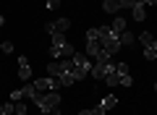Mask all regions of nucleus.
<instances>
[{
  "mask_svg": "<svg viewBox=\"0 0 157 115\" xmlns=\"http://www.w3.org/2000/svg\"><path fill=\"white\" fill-rule=\"evenodd\" d=\"M76 50L63 34H52V47H50V58H73Z\"/></svg>",
  "mask_w": 157,
  "mask_h": 115,
  "instance_id": "obj_1",
  "label": "nucleus"
},
{
  "mask_svg": "<svg viewBox=\"0 0 157 115\" xmlns=\"http://www.w3.org/2000/svg\"><path fill=\"white\" fill-rule=\"evenodd\" d=\"M34 105H37L42 113H55L58 105H60V94L58 92H37V97H34Z\"/></svg>",
  "mask_w": 157,
  "mask_h": 115,
  "instance_id": "obj_2",
  "label": "nucleus"
},
{
  "mask_svg": "<svg viewBox=\"0 0 157 115\" xmlns=\"http://www.w3.org/2000/svg\"><path fill=\"white\" fill-rule=\"evenodd\" d=\"M97 32H100V42H102V50H107L110 55H115L118 50H121V39H118V34L113 32L110 26H100Z\"/></svg>",
  "mask_w": 157,
  "mask_h": 115,
  "instance_id": "obj_3",
  "label": "nucleus"
},
{
  "mask_svg": "<svg viewBox=\"0 0 157 115\" xmlns=\"http://www.w3.org/2000/svg\"><path fill=\"white\" fill-rule=\"evenodd\" d=\"M71 60H73V76H76V79H84V76H89V71H92V63H89V58H84V55L78 52V55H73Z\"/></svg>",
  "mask_w": 157,
  "mask_h": 115,
  "instance_id": "obj_4",
  "label": "nucleus"
},
{
  "mask_svg": "<svg viewBox=\"0 0 157 115\" xmlns=\"http://www.w3.org/2000/svg\"><path fill=\"white\" fill-rule=\"evenodd\" d=\"M68 29H71V18H58V21H47L45 24L47 34H66Z\"/></svg>",
  "mask_w": 157,
  "mask_h": 115,
  "instance_id": "obj_5",
  "label": "nucleus"
},
{
  "mask_svg": "<svg viewBox=\"0 0 157 115\" xmlns=\"http://www.w3.org/2000/svg\"><path fill=\"white\" fill-rule=\"evenodd\" d=\"M34 89H37V92H58V79H52V76L37 79V81H34Z\"/></svg>",
  "mask_w": 157,
  "mask_h": 115,
  "instance_id": "obj_6",
  "label": "nucleus"
},
{
  "mask_svg": "<svg viewBox=\"0 0 157 115\" xmlns=\"http://www.w3.org/2000/svg\"><path fill=\"white\" fill-rule=\"evenodd\" d=\"M115 105H118V97H115V94H107V97L100 102V107H94V110H97V115H107Z\"/></svg>",
  "mask_w": 157,
  "mask_h": 115,
  "instance_id": "obj_7",
  "label": "nucleus"
},
{
  "mask_svg": "<svg viewBox=\"0 0 157 115\" xmlns=\"http://www.w3.org/2000/svg\"><path fill=\"white\" fill-rule=\"evenodd\" d=\"M18 79H21V81H29V79H32V66H29L26 55L18 58Z\"/></svg>",
  "mask_w": 157,
  "mask_h": 115,
  "instance_id": "obj_8",
  "label": "nucleus"
},
{
  "mask_svg": "<svg viewBox=\"0 0 157 115\" xmlns=\"http://www.w3.org/2000/svg\"><path fill=\"white\" fill-rule=\"evenodd\" d=\"M136 39H141V44H144V47L157 50V37H155V34H149V32H141V34H136Z\"/></svg>",
  "mask_w": 157,
  "mask_h": 115,
  "instance_id": "obj_9",
  "label": "nucleus"
},
{
  "mask_svg": "<svg viewBox=\"0 0 157 115\" xmlns=\"http://www.w3.org/2000/svg\"><path fill=\"white\" fill-rule=\"evenodd\" d=\"M102 50V42L100 39H86V58H97Z\"/></svg>",
  "mask_w": 157,
  "mask_h": 115,
  "instance_id": "obj_10",
  "label": "nucleus"
},
{
  "mask_svg": "<svg viewBox=\"0 0 157 115\" xmlns=\"http://www.w3.org/2000/svg\"><path fill=\"white\" fill-rule=\"evenodd\" d=\"M118 39H121V47H134L136 44V34L128 32V29H126L123 34H118Z\"/></svg>",
  "mask_w": 157,
  "mask_h": 115,
  "instance_id": "obj_11",
  "label": "nucleus"
},
{
  "mask_svg": "<svg viewBox=\"0 0 157 115\" xmlns=\"http://www.w3.org/2000/svg\"><path fill=\"white\" fill-rule=\"evenodd\" d=\"M63 73V60H52V63H47V76H60Z\"/></svg>",
  "mask_w": 157,
  "mask_h": 115,
  "instance_id": "obj_12",
  "label": "nucleus"
},
{
  "mask_svg": "<svg viewBox=\"0 0 157 115\" xmlns=\"http://www.w3.org/2000/svg\"><path fill=\"white\" fill-rule=\"evenodd\" d=\"M131 13H134V18H136V21H144V18H147L144 3H134V6H131Z\"/></svg>",
  "mask_w": 157,
  "mask_h": 115,
  "instance_id": "obj_13",
  "label": "nucleus"
},
{
  "mask_svg": "<svg viewBox=\"0 0 157 115\" xmlns=\"http://www.w3.org/2000/svg\"><path fill=\"white\" fill-rule=\"evenodd\" d=\"M73 81H76V76H73V73H68V71H63L60 76H58V86H71Z\"/></svg>",
  "mask_w": 157,
  "mask_h": 115,
  "instance_id": "obj_14",
  "label": "nucleus"
},
{
  "mask_svg": "<svg viewBox=\"0 0 157 115\" xmlns=\"http://www.w3.org/2000/svg\"><path fill=\"white\" fill-rule=\"evenodd\" d=\"M110 29H113L115 34H123V32H126V18H123V16H115V21H113Z\"/></svg>",
  "mask_w": 157,
  "mask_h": 115,
  "instance_id": "obj_15",
  "label": "nucleus"
},
{
  "mask_svg": "<svg viewBox=\"0 0 157 115\" xmlns=\"http://www.w3.org/2000/svg\"><path fill=\"white\" fill-rule=\"evenodd\" d=\"M102 81H105L107 86H118V84H121V76H118V71H110L105 79H102Z\"/></svg>",
  "mask_w": 157,
  "mask_h": 115,
  "instance_id": "obj_16",
  "label": "nucleus"
},
{
  "mask_svg": "<svg viewBox=\"0 0 157 115\" xmlns=\"http://www.w3.org/2000/svg\"><path fill=\"white\" fill-rule=\"evenodd\" d=\"M102 8H105L107 13H118V11H121V6H118V0H102Z\"/></svg>",
  "mask_w": 157,
  "mask_h": 115,
  "instance_id": "obj_17",
  "label": "nucleus"
},
{
  "mask_svg": "<svg viewBox=\"0 0 157 115\" xmlns=\"http://www.w3.org/2000/svg\"><path fill=\"white\" fill-rule=\"evenodd\" d=\"M21 92H24V97H26V99H32V102H34V97H37V89H34V84H29V81H26Z\"/></svg>",
  "mask_w": 157,
  "mask_h": 115,
  "instance_id": "obj_18",
  "label": "nucleus"
},
{
  "mask_svg": "<svg viewBox=\"0 0 157 115\" xmlns=\"http://www.w3.org/2000/svg\"><path fill=\"white\" fill-rule=\"evenodd\" d=\"M94 60H97V63H113V55L107 52V50H100V55H97Z\"/></svg>",
  "mask_w": 157,
  "mask_h": 115,
  "instance_id": "obj_19",
  "label": "nucleus"
},
{
  "mask_svg": "<svg viewBox=\"0 0 157 115\" xmlns=\"http://www.w3.org/2000/svg\"><path fill=\"white\" fill-rule=\"evenodd\" d=\"M13 110H16V102H6V105H0V115H13Z\"/></svg>",
  "mask_w": 157,
  "mask_h": 115,
  "instance_id": "obj_20",
  "label": "nucleus"
},
{
  "mask_svg": "<svg viewBox=\"0 0 157 115\" xmlns=\"http://www.w3.org/2000/svg\"><path fill=\"white\" fill-rule=\"evenodd\" d=\"M18 99H24V92L21 89H13L11 92V102H18Z\"/></svg>",
  "mask_w": 157,
  "mask_h": 115,
  "instance_id": "obj_21",
  "label": "nucleus"
},
{
  "mask_svg": "<svg viewBox=\"0 0 157 115\" xmlns=\"http://www.w3.org/2000/svg\"><path fill=\"white\" fill-rule=\"evenodd\" d=\"M13 115H26V105H24V102H16V110H13Z\"/></svg>",
  "mask_w": 157,
  "mask_h": 115,
  "instance_id": "obj_22",
  "label": "nucleus"
},
{
  "mask_svg": "<svg viewBox=\"0 0 157 115\" xmlns=\"http://www.w3.org/2000/svg\"><path fill=\"white\" fill-rule=\"evenodd\" d=\"M115 71H118V76H123V73H128V66L126 63H115Z\"/></svg>",
  "mask_w": 157,
  "mask_h": 115,
  "instance_id": "obj_23",
  "label": "nucleus"
},
{
  "mask_svg": "<svg viewBox=\"0 0 157 115\" xmlns=\"http://www.w3.org/2000/svg\"><path fill=\"white\" fill-rule=\"evenodd\" d=\"M144 58H147V60H155V58H157V50H149V47H144Z\"/></svg>",
  "mask_w": 157,
  "mask_h": 115,
  "instance_id": "obj_24",
  "label": "nucleus"
},
{
  "mask_svg": "<svg viewBox=\"0 0 157 115\" xmlns=\"http://www.w3.org/2000/svg\"><path fill=\"white\" fill-rule=\"evenodd\" d=\"M131 84H134V79H131L128 73H123V76H121V86H131Z\"/></svg>",
  "mask_w": 157,
  "mask_h": 115,
  "instance_id": "obj_25",
  "label": "nucleus"
},
{
  "mask_svg": "<svg viewBox=\"0 0 157 115\" xmlns=\"http://www.w3.org/2000/svg\"><path fill=\"white\" fill-rule=\"evenodd\" d=\"M0 50L8 55V52H13V44H11V42H3V44H0Z\"/></svg>",
  "mask_w": 157,
  "mask_h": 115,
  "instance_id": "obj_26",
  "label": "nucleus"
},
{
  "mask_svg": "<svg viewBox=\"0 0 157 115\" xmlns=\"http://www.w3.org/2000/svg\"><path fill=\"white\" fill-rule=\"evenodd\" d=\"M86 39H100V32H97V29H89V32H86Z\"/></svg>",
  "mask_w": 157,
  "mask_h": 115,
  "instance_id": "obj_27",
  "label": "nucleus"
},
{
  "mask_svg": "<svg viewBox=\"0 0 157 115\" xmlns=\"http://www.w3.org/2000/svg\"><path fill=\"white\" fill-rule=\"evenodd\" d=\"M118 6H121V11H123V8H131V6H134V0H118Z\"/></svg>",
  "mask_w": 157,
  "mask_h": 115,
  "instance_id": "obj_28",
  "label": "nucleus"
},
{
  "mask_svg": "<svg viewBox=\"0 0 157 115\" xmlns=\"http://www.w3.org/2000/svg\"><path fill=\"white\" fill-rule=\"evenodd\" d=\"M47 8H50V11H55V8H60V0H47Z\"/></svg>",
  "mask_w": 157,
  "mask_h": 115,
  "instance_id": "obj_29",
  "label": "nucleus"
},
{
  "mask_svg": "<svg viewBox=\"0 0 157 115\" xmlns=\"http://www.w3.org/2000/svg\"><path fill=\"white\" fill-rule=\"evenodd\" d=\"M78 115H97V110H81Z\"/></svg>",
  "mask_w": 157,
  "mask_h": 115,
  "instance_id": "obj_30",
  "label": "nucleus"
},
{
  "mask_svg": "<svg viewBox=\"0 0 157 115\" xmlns=\"http://www.w3.org/2000/svg\"><path fill=\"white\" fill-rule=\"evenodd\" d=\"M147 6H157V0H147Z\"/></svg>",
  "mask_w": 157,
  "mask_h": 115,
  "instance_id": "obj_31",
  "label": "nucleus"
},
{
  "mask_svg": "<svg viewBox=\"0 0 157 115\" xmlns=\"http://www.w3.org/2000/svg\"><path fill=\"white\" fill-rule=\"evenodd\" d=\"M3 24H6V18H3V16H0V26H3Z\"/></svg>",
  "mask_w": 157,
  "mask_h": 115,
  "instance_id": "obj_32",
  "label": "nucleus"
},
{
  "mask_svg": "<svg viewBox=\"0 0 157 115\" xmlns=\"http://www.w3.org/2000/svg\"><path fill=\"white\" fill-rule=\"evenodd\" d=\"M55 115H66V113H58V110H55Z\"/></svg>",
  "mask_w": 157,
  "mask_h": 115,
  "instance_id": "obj_33",
  "label": "nucleus"
},
{
  "mask_svg": "<svg viewBox=\"0 0 157 115\" xmlns=\"http://www.w3.org/2000/svg\"><path fill=\"white\" fill-rule=\"evenodd\" d=\"M155 92H157V81H155Z\"/></svg>",
  "mask_w": 157,
  "mask_h": 115,
  "instance_id": "obj_34",
  "label": "nucleus"
}]
</instances>
